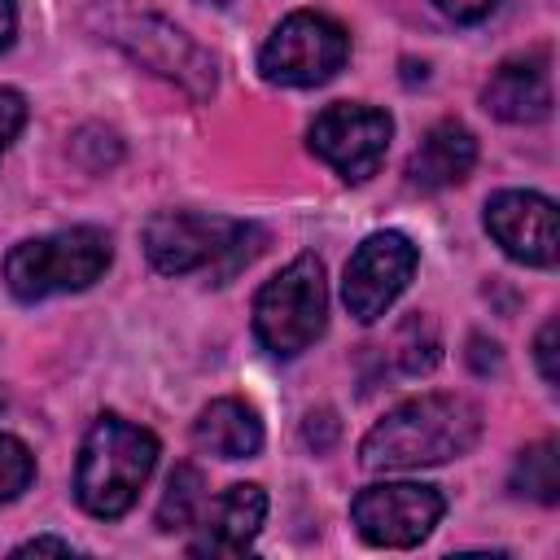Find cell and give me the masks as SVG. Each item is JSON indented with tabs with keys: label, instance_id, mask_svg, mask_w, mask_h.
<instances>
[{
	"label": "cell",
	"instance_id": "cell-14",
	"mask_svg": "<svg viewBox=\"0 0 560 560\" xmlns=\"http://www.w3.org/2000/svg\"><path fill=\"white\" fill-rule=\"evenodd\" d=\"M472 162H477L472 131L464 122H455V118H442L411 149V158H407V184L420 188V192H438V188L459 184L472 171Z\"/></svg>",
	"mask_w": 560,
	"mask_h": 560
},
{
	"label": "cell",
	"instance_id": "cell-22",
	"mask_svg": "<svg viewBox=\"0 0 560 560\" xmlns=\"http://www.w3.org/2000/svg\"><path fill=\"white\" fill-rule=\"evenodd\" d=\"M534 359H538V372H542V381L547 385H556V319H547L542 328H538V337H534Z\"/></svg>",
	"mask_w": 560,
	"mask_h": 560
},
{
	"label": "cell",
	"instance_id": "cell-2",
	"mask_svg": "<svg viewBox=\"0 0 560 560\" xmlns=\"http://www.w3.org/2000/svg\"><path fill=\"white\" fill-rule=\"evenodd\" d=\"M158 464V438L114 411L96 416L83 433L79 464H74V499L88 516L114 521L136 499Z\"/></svg>",
	"mask_w": 560,
	"mask_h": 560
},
{
	"label": "cell",
	"instance_id": "cell-10",
	"mask_svg": "<svg viewBox=\"0 0 560 560\" xmlns=\"http://www.w3.org/2000/svg\"><path fill=\"white\" fill-rule=\"evenodd\" d=\"M416 262L420 254L402 232H372L346 262V280H341L346 311L359 324H376L394 306V298L407 289Z\"/></svg>",
	"mask_w": 560,
	"mask_h": 560
},
{
	"label": "cell",
	"instance_id": "cell-3",
	"mask_svg": "<svg viewBox=\"0 0 560 560\" xmlns=\"http://www.w3.org/2000/svg\"><path fill=\"white\" fill-rule=\"evenodd\" d=\"M262 249V232L241 219L223 214H192V210H162L144 223V254L162 276L210 271L214 284L232 280L254 254Z\"/></svg>",
	"mask_w": 560,
	"mask_h": 560
},
{
	"label": "cell",
	"instance_id": "cell-8",
	"mask_svg": "<svg viewBox=\"0 0 560 560\" xmlns=\"http://www.w3.org/2000/svg\"><path fill=\"white\" fill-rule=\"evenodd\" d=\"M306 136H311V153L319 162H328L346 184H363L385 162L389 136H394V118L385 109H376V105L337 101V105L315 114Z\"/></svg>",
	"mask_w": 560,
	"mask_h": 560
},
{
	"label": "cell",
	"instance_id": "cell-23",
	"mask_svg": "<svg viewBox=\"0 0 560 560\" xmlns=\"http://www.w3.org/2000/svg\"><path fill=\"white\" fill-rule=\"evenodd\" d=\"M302 438H306V446L328 451V446L337 442V420H332V411H311L306 424H302Z\"/></svg>",
	"mask_w": 560,
	"mask_h": 560
},
{
	"label": "cell",
	"instance_id": "cell-21",
	"mask_svg": "<svg viewBox=\"0 0 560 560\" xmlns=\"http://www.w3.org/2000/svg\"><path fill=\"white\" fill-rule=\"evenodd\" d=\"M451 22H464V26H472V22H481V18H490L494 9H499V0H433Z\"/></svg>",
	"mask_w": 560,
	"mask_h": 560
},
{
	"label": "cell",
	"instance_id": "cell-6",
	"mask_svg": "<svg viewBox=\"0 0 560 560\" xmlns=\"http://www.w3.org/2000/svg\"><path fill=\"white\" fill-rule=\"evenodd\" d=\"M328 324V284L324 262L315 254H298L284 271H276L254 298V337L267 354L293 359L302 354Z\"/></svg>",
	"mask_w": 560,
	"mask_h": 560
},
{
	"label": "cell",
	"instance_id": "cell-11",
	"mask_svg": "<svg viewBox=\"0 0 560 560\" xmlns=\"http://www.w3.org/2000/svg\"><path fill=\"white\" fill-rule=\"evenodd\" d=\"M486 232L499 241V249L525 267H556L560 254V228H556V201L542 192H494L486 201Z\"/></svg>",
	"mask_w": 560,
	"mask_h": 560
},
{
	"label": "cell",
	"instance_id": "cell-19",
	"mask_svg": "<svg viewBox=\"0 0 560 560\" xmlns=\"http://www.w3.org/2000/svg\"><path fill=\"white\" fill-rule=\"evenodd\" d=\"M35 477V455L13 433H0V503L18 499Z\"/></svg>",
	"mask_w": 560,
	"mask_h": 560
},
{
	"label": "cell",
	"instance_id": "cell-20",
	"mask_svg": "<svg viewBox=\"0 0 560 560\" xmlns=\"http://www.w3.org/2000/svg\"><path fill=\"white\" fill-rule=\"evenodd\" d=\"M22 122H26V101H22V92L0 88V158H4V149L18 140Z\"/></svg>",
	"mask_w": 560,
	"mask_h": 560
},
{
	"label": "cell",
	"instance_id": "cell-7",
	"mask_svg": "<svg viewBox=\"0 0 560 560\" xmlns=\"http://www.w3.org/2000/svg\"><path fill=\"white\" fill-rule=\"evenodd\" d=\"M346 57H350V35L341 31V22L315 9H298L267 35L258 52V70L267 83L280 88H315L328 83L346 66Z\"/></svg>",
	"mask_w": 560,
	"mask_h": 560
},
{
	"label": "cell",
	"instance_id": "cell-16",
	"mask_svg": "<svg viewBox=\"0 0 560 560\" xmlns=\"http://www.w3.org/2000/svg\"><path fill=\"white\" fill-rule=\"evenodd\" d=\"M206 508V477L197 464H175L171 477H166V490L158 499V529L162 534H175V529H188L197 525Z\"/></svg>",
	"mask_w": 560,
	"mask_h": 560
},
{
	"label": "cell",
	"instance_id": "cell-17",
	"mask_svg": "<svg viewBox=\"0 0 560 560\" xmlns=\"http://www.w3.org/2000/svg\"><path fill=\"white\" fill-rule=\"evenodd\" d=\"M512 490L516 494H529L538 503H556L560 499V459H556V442L542 438L534 446H525L516 455V468H512Z\"/></svg>",
	"mask_w": 560,
	"mask_h": 560
},
{
	"label": "cell",
	"instance_id": "cell-1",
	"mask_svg": "<svg viewBox=\"0 0 560 560\" xmlns=\"http://www.w3.org/2000/svg\"><path fill=\"white\" fill-rule=\"evenodd\" d=\"M481 438V411L464 394H420L385 411L359 442V464L368 472L429 468L459 459Z\"/></svg>",
	"mask_w": 560,
	"mask_h": 560
},
{
	"label": "cell",
	"instance_id": "cell-15",
	"mask_svg": "<svg viewBox=\"0 0 560 560\" xmlns=\"http://www.w3.org/2000/svg\"><path fill=\"white\" fill-rule=\"evenodd\" d=\"M192 438L201 451H210L219 459H249L262 451V420L241 398H214L192 420Z\"/></svg>",
	"mask_w": 560,
	"mask_h": 560
},
{
	"label": "cell",
	"instance_id": "cell-13",
	"mask_svg": "<svg viewBox=\"0 0 560 560\" xmlns=\"http://www.w3.org/2000/svg\"><path fill=\"white\" fill-rule=\"evenodd\" d=\"M262 516H267V494L262 486L254 481H236L228 486L214 503H210V516H206V529L201 538L188 547L192 556H241L254 547L258 529H262Z\"/></svg>",
	"mask_w": 560,
	"mask_h": 560
},
{
	"label": "cell",
	"instance_id": "cell-9",
	"mask_svg": "<svg viewBox=\"0 0 560 560\" xmlns=\"http://www.w3.org/2000/svg\"><path fill=\"white\" fill-rule=\"evenodd\" d=\"M446 512V499L433 486L416 481H385L368 486L350 503V521L363 542L372 547H416Z\"/></svg>",
	"mask_w": 560,
	"mask_h": 560
},
{
	"label": "cell",
	"instance_id": "cell-26",
	"mask_svg": "<svg viewBox=\"0 0 560 560\" xmlns=\"http://www.w3.org/2000/svg\"><path fill=\"white\" fill-rule=\"evenodd\" d=\"M206 4H219V9H223V4H228V0H206Z\"/></svg>",
	"mask_w": 560,
	"mask_h": 560
},
{
	"label": "cell",
	"instance_id": "cell-5",
	"mask_svg": "<svg viewBox=\"0 0 560 560\" xmlns=\"http://www.w3.org/2000/svg\"><path fill=\"white\" fill-rule=\"evenodd\" d=\"M114 249L101 228H66L22 241L4 258V284L18 302H39L52 293L88 289L105 276Z\"/></svg>",
	"mask_w": 560,
	"mask_h": 560
},
{
	"label": "cell",
	"instance_id": "cell-12",
	"mask_svg": "<svg viewBox=\"0 0 560 560\" xmlns=\"http://www.w3.org/2000/svg\"><path fill=\"white\" fill-rule=\"evenodd\" d=\"M481 105L503 122H542L551 114V57L534 48L525 57H508L490 83L481 88Z\"/></svg>",
	"mask_w": 560,
	"mask_h": 560
},
{
	"label": "cell",
	"instance_id": "cell-18",
	"mask_svg": "<svg viewBox=\"0 0 560 560\" xmlns=\"http://www.w3.org/2000/svg\"><path fill=\"white\" fill-rule=\"evenodd\" d=\"M394 359L407 376H420V372H433L438 359H442V341H438V328L429 315H407L394 332Z\"/></svg>",
	"mask_w": 560,
	"mask_h": 560
},
{
	"label": "cell",
	"instance_id": "cell-24",
	"mask_svg": "<svg viewBox=\"0 0 560 560\" xmlns=\"http://www.w3.org/2000/svg\"><path fill=\"white\" fill-rule=\"evenodd\" d=\"M74 556V547L66 542V538H31V542H22V547H13V556Z\"/></svg>",
	"mask_w": 560,
	"mask_h": 560
},
{
	"label": "cell",
	"instance_id": "cell-4",
	"mask_svg": "<svg viewBox=\"0 0 560 560\" xmlns=\"http://www.w3.org/2000/svg\"><path fill=\"white\" fill-rule=\"evenodd\" d=\"M88 26L118 44L131 61H140L144 70H153L158 79H171L179 83L188 96H210L214 92V57L192 39L184 35L175 22H166L162 13H149V9H131V4H118V0H101L88 9Z\"/></svg>",
	"mask_w": 560,
	"mask_h": 560
},
{
	"label": "cell",
	"instance_id": "cell-25",
	"mask_svg": "<svg viewBox=\"0 0 560 560\" xmlns=\"http://www.w3.org/2000/svg\"><path fill=\"white\" fill-rule=\"evenodd\" d=\"M13 31H18V0H0V52L13 44Z\"/></svg>",
	"mask_w": 560,
	"mask_h": 560
}]
</instances>
